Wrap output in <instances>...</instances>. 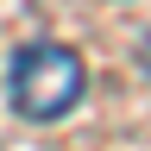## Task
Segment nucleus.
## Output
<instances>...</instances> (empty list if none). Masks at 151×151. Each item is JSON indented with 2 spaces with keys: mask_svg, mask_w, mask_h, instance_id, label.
<instances>
[{
  "mask_svg": "<svg viewBox=\"0 0 151 151\" xmlns=\"http://www.w3.org/2000/svg\"><path fill=\"white\" fill-rule=\"evenodd\" d=\"M88 94L82 57L63 44H32L13 57V107L25 120H63V113Z\"/></svg>",
  "mask_w": 151,
  "mask_h": 151,
  "instance_id": "1",
  "label": "nucleus"
},
{
  "mask_svg": "<svg viewBox=\"0 0 151 151\" xmlns=\"http://www.w3.org/2000/svg\"><path fill=\"white\" fill-rule=\"evenodd\" d=\"M139 57H145V76H151V38H145V50H139Z\"/></svg>",
  "mask_w": 151,
  "mask_h": 151,
  "instance_id": "2",
  "label": "nucleus"
}]
</instances>
